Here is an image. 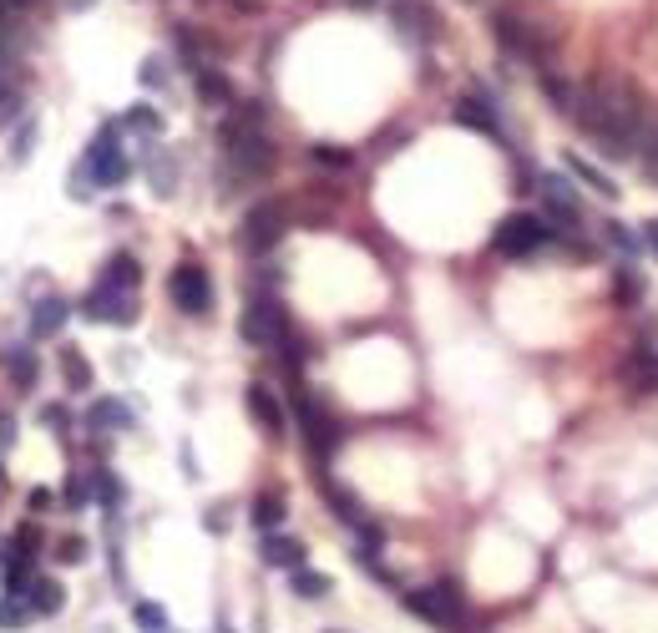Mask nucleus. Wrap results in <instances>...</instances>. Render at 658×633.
<instances>
[{"instance_id":"obj_32","label":"nucleus","mask_w":658,"mask_h":633,"mask_svg":"<svg viewBox=\"0 0 658 633\" xmlns=\"http://www.w3.org/2000/svg\"><path fill=\"white\" fill-rule=\"evenodd\" d=\"M97 497H102L107 507H117V497H122V487H117V477H112V471H97Z\"/></svg>"},{"instance_id":"obj_3","label":"nucleus","mask_w":658,"mask_h":633,"mask_svg":"<svg viewBox=\"0 0 658 633\" xmlns=\"http://www.w3.org/2000/svg\"><path fill=\"white\" fill-rule=\"evenodd\" d=\"M289 228V208L284 203H259L249 218H243V249L249 254H269Z\"/></svg>"},{"instance_id":"obj_20","label":"nucleus","mask_w":658,"mask_h":633,"mask_svg":"<svg viewBox=\"0 0 658 633\" xmlns=\"http://www.w3.org/2000/svg\"><path fill=\"white\" fill-rule=\"evenodd\" d=\"M137 279H142V264H137L132 254H112V259H107V279H102L107 289L132 294V289H137Z\"/></svg>"},{"instance_id":"obj_11","label":"nucleus","mask_w":658,"mask_h":633,"mask_svg":"<svg viewBox=\"0 0 658 633\" xmlns=\"http://www.w3.org/2000/svg\"><path fill=\"white\" fill-rule=\"evenodd\" d=\"M299 421H304V441L319 451V456H329L335 451V441H340V431H335V421L324 416V406L319 401H309V395H299Z\"/></svg>"},{"instance_id":"obj_41","label":"nucleus","mask_w":658,"mask_h":633,"mask_svg":"<svg viewBox=\"0 0 658 633\" xmlns=\"http://www.w3.org/2000/svg\"><path fill=\"white\" fill-rule=\"evenodd\" d=\"M643 239H648V244H653V254H658V218H653V223L643 228Z\"/></svg>"},{"instance_id":"obj_27","label":"nucleus","mask_w":658,"mask_h":633,"mask_svg":"<svg viewBox=\"0 0 658 633\" xmlns=\"http://www.w3.org/2000/svg\"><path fill=\"white\" fill-rule=\"evenodd\" d=\"M309 157H314L319 168H335V173H345V168L355 163V157H350L345 147H335V142H319V147H309Z\"/></svg>"},{"instance_id":"obj_15","label":"nucleus","mask_w":658,"mask_h":633,"mask_svg":"<svg viewBox=\"0 0 658 633\" xmlns=\"http://www.w3.org/2000/svg\"><path fill=\"white\" fill-rule=\"evenodd\" d=\"M567 173H572V178H578V183H588V188H593V193H598L603 203H618V183H613L608 173H598V168L588 163V157H578V152H567Z\"/></svg>"},{"instance_id":"obj_8","label":"nucleus","mask_w":658,"mask_h":633,"mask_svg":"<svg viewBox=\"0 0 658 633\" xmlns=\"http://www.w3.org/2000/svg\"><path fill=\"white\" fill-rule=\"evenodd\" d=\"M81 314H87V320H97V325H132V320H137V299L122 294V289L97 284L87 299H81Z\"/></svg>"},{"instance_id":"obj_24","label":"nucleus","mask_w":658,"mask_h":633,"mask_svg":"<svg viewBox=\"0 0 658 633\" xmlns=\"http://www.w3.org/2000/svg\"><path fill=\"white\" fill-rule=\"evenodd\" d=\"M249 522H254L259 532H279V522H284V497H259L254 512H249Z\"/></svg>"},{"instance_id":"obj_22","label":"nucleus","mask_w":658,"mask_h":633,"mask_svg":"<svg viewBox=\"0 0 658 633\" xmlns=\"http://www.w3.org/2000/svg\"><path fill=\"white\" fill-rule=\"evenodd\" d=\"M26 598H31V608H36V613H61V603H66V588H61L56 578H36Z\"/></svg>"},{"instance_id":"obj_14","label":"nucleus","mask_w":658,"mask_h":633,"mask_svg":"<svg viewBox=\"0 0 658 633\" xmlns=\"http://www.w3.org/2000/svg\"><path fill=\"white\" fill-rule=\"evenodd\" d=\"M259 558L269 563V568H304V542H294V537H284V532H264V547H259Z\"/></svg>"},{"instance_id":"obj_29","label":"nucleus","mask_w":658,"mask_h":633,"mask_svg":"<svg viewBox=\"0 0 658 633\" xmlns=\"http://www.w3.org/2000/svg\"><path fill=\"white\" fill-rule=\"evenodd\" d=\"M87 421H92V426H132V416H127V406H117V401H97Z\"/></svg>"},{"instance_id":"obj_16","label":"nucleus","mask_w":658,"mask_h":633,"mask_svg":"<svg viewBox=\"0 0 658 633\" xmlns=\"http://www.w3.org/2000/svg\"><path fill=\"white\" fill-rule=\"evenodd\" d=\"M66 314H71V304H66L61 294L41 299V304H36V314H31V335H36V340H51V335L66 325Z\"/></svg>"},{"instance_id":"obj_17","label":"nucleus","mask_w":658,"mask_h":633,"mask_svg":"<svg viewBox=\"0 0 658 633\" xmlns=\"http://www.w3.org/2000/svg\"><path fill=\"white\" fill-rule=\"evenodd\" d=\"M456 122L471 127V132H486V137L502 132V127H497V112H491L481 97H461V102H456Z\"/></svg>"},{"instance_id":"obj_12","label":"nucleus","mask_w":658,"mask_h":633,"mask_svg":"<svg viewBox=\"0 0 658 633\" xmlns=\"http://www.w3.org/2000/svg\"><path fill=\"white\" fill-rule=\"evenodd\" d=\"M249 416H254V421H259L274 441L284 436V406L274 401V390H269V385H259V380L249 385Z\"/></svg>"},{"instance_id":"obj_30","label":"nucleus","mask_w":658,"mask_h":633,"mask_svg":"<svg viewBox=\"0 0 658 633\" xmlns=\"http://www.w3.org/2000/svg\"><path fill=\"white\" fill-rule=\"evenodd\" d=\"M294 593H299V598H324V593H329V578H324V573H309V568H294Z\"/></svg>"},{"instance_id":"obj_1","label":"nucleus","mask_w":658,"mask_h":633,"mask_svg":"<svg viewBox=\"0 0 658 633\" xmlns=\"http://www.w3.org/2000/svg\"><path fill=\"white\" fill-rule=\"evenodd\" d=\"M572 117L583 122V132L608 152V157H633V142H638V127L648 122L643 112V97L628 76H598V82L583 87Z\"/></svg>"},{"instance_id":"obj_28","label":"nucleus","mask_w":658,"mask_h":633,"mask_svg":"<svg viewBox=\"0 0 658 633\" xmlns=\"http://www.w3.org/2000/svg\"><path fill=\"white\" fill-rule=\"evenodd\" d=\"M603 239H608L613 249H623L628 259H638V249H643V239H638V233H628L623 223H603Z\"/></svg>"},{"instance_id":"obj_10","label":"nucleus","mask_w":658,"mask_h":633,"mask_svg":"<svg viewBox=\"0 0 658 633\" xmlns=\"http://www.w3.org/2000/svg\"><path fill=\"white\" fill-rule=\"evenodd\" d=\"M542 198H547V218L562 223V228H578L583 223V203L572 193L567 178H542Z\"/></svg>"},{"instance_id":"obj_34","label":"nucleus","mask_w":658,"mask_h":633,"mask_svg":"<svg viewBox=\"0 0 658 633\" xmlns=\"http://www.w3.org/2000/svg\"><path fill=\"white\" fill-rule=\"evenodd\" d=\"M127 122H132V127H142V132H157V127H162V122H157V112H147V107H137Z\"/></svg>"},{"instance_id":"obj_38","label":"nucleus","mask_w":658,"mask_h":633,"mask_svg":"<svg viewBox=\"0 0 658 633\" xmlns=\"http://www.w3.org/2000/svg\"><path fill=\"white\" fill-rule=\"evenodd\" d=\"M41 421H46V426H66V411H61V406H46Z\"/></svg>"},{"instance_id":"obj_25","label":"nucleus","mask_w":658,"mask_h":633,"mask_svg":"<svg viewBox=\"0 0 658 633\" xmlns=\"http://www.w3.org/2000/svg\"><path fill=\"white\" fill-rule=\"evenodd\" d=\"M198 97H203L208 107H223V102L233 97V87L223 82V76H218V71H198Z\"/></svg>"},{"instance_id":"obj_6","label":"nucleus","mask_w":658,"mask_h":633,"mask_svg":"<svg viewBox=\"0 0 658 633\" xmlns=\"http://www.w3.org/2000/svg\"><path fill=\"white\" fill-rule=\"evenodd\" d=\"M238 335L249 340V345H284V309L274 299H254L249 309H243V320H238Z\"/></svg>"},{"instance_id":"obj_23","label":"nucleus","mask_w":658,"mask_h":633,"mask_svg":"<svg viewBox=\"0 0 658 633\" xmlns=\"http://www.w3.org/2000/svg\"><path fill=\"white\" fill-rule=\"evenodd\" d=\"M61 370H66V385H71V390H92V365L81 360V350H76V345H66V350H61Z\"/></svg>"},{"instance_id":"obj_21","label":"nucleus","mask_w":658,"mask_h":633,"mask_svg":"<svg viewBox=\"0 0 658 633\" xmlns=\"http://www.w3.org/2000/svg\"><path fill=\"white\" fill-rule=\"evenodd\" d=\"M6 370H11V380H16L21 390H31V385H36V370H41V365H36V350H31V345H16V350L6 355Z\"/></svg>"},{"instance_id":"obj_36","label":"nucleus","mask_w":658,"mask_h":633,"mask_svg":"<svg viewBox=\"0 0 658 633\" xmlns=\"http://www.w3.org/2000/svg\"><path fill=\"white\" fill-rule=\"evenodd\" d=\"M142 87H162V61H157V56L142 66Z\"/></svg>"},{"instance_id":"obj_35","label":"nucleus","mask_w":658,"mask_h":633,"mask_svg":"<svg viewBox=\"0 0 658 633\" xmlns=\"http://www.w3.org/2000/svg\"><path fill=\"white\" fill-rule=\"evenodd\" d=\"M638 294H643V279H638V274H623V279H618V299H638Z\"/></svg>"},{"instance_id":"obj_19","label":"nucleus","mask_w":658,"mask_h":633,"mask_svg":"<svg viewBox=\"0 0 658 633\" xmlns=\"http://www.w3.org/2000/svg\"><path fill=\"white\" fill-rule=\"evenodd\" d=\"M497 41H502V51H512V56H532V36H527V26L517 21V16H507V11H497Z\"/></svg>"},{"instance_id":"obj_42","label":"nucleus","mask_w":658,"mask_h":633,"mask_svg":"<svg viewBox=\"0 0 658 633\" xmlns=\"http://www.w3.org/2000/svg\"><path fill=\"white\" fill-rule=\"evenodd\" d=\"M92 6V0H66V11H87Z\"/></svg>"},{"instance_id":"obj_9","label":"nucleus","mask_w":658,"mask_h":633,"mask_svg":"<svg viewBox=\"0 0 658 633\" xmlns=\"http://www.w3.org/2000/svg\"><path fill=\"white\" fill-rule=\"evenodd\" d=\"M87 173H97V183H107V188L127 183V157H122V147H117V132H112V127L92 142V152H87Z\"/></svg>"},{"instance_id":"obj_5","label":"nucleus","mask_w":658,"mask_h":633,"mask_svg":"<svg viewBox=\"0 0 658 633\" xmlns=\"http://www.w3.org/2000/svg\"><path fill=\"white\" fill-rule=\"evenodd\" d=\"M168 294L183 314H208L213 309V284H208V269L203 264H178L173 279H168Z\"/></svg>"},{"instance_id":"obj_13","label":"nucleus","mask_w":658,"mask_h":633,"mask_svg":"<svg viewBox=\"0 0 658 633\" xmlns=\"http://www.w3.org/2000/svg\"><path fill=\"white\" fill-rule=\"evenodd\" d=\"M395 26L405 41H431L436 36V16L426 6H416V0H395Z\"/></svg>"},{"instance_id":"obj_37","label":"nucleus","mask_w":658,"mask_h":633,"mask_svg":"<svg viewBox=\"0 0 658 633\" xmlns=\"http://www.w3.org/2000/svg\"><path fill=\"white\" fill-rule=\"evenodd\" d=\"M11 436H16V421H11L6 411H0V451H6V446H11Z\"/></svg>"},{"instance_id":"obj_31","label":"nucleus","mask_w":658,"mask_h":633,"mask_svg":"<svg viewBox=\"0 0 658 633\" xmlns=\"http://www.w3.org/2000/svg\"><path fill=\"white\" fill-rule=\"evenodd\" d=\"M36 608H31V598H11V603H0V628H16V623H26Z\"/></svg>"},{"instance_id":"obj_2","label":"nucleus","mask_w":658,"mask_h":633,"mask_svg":"<svg viewBox=\"0 0 658 633\" xmlns=\"http://www.w3.org/2000/svg\"><path fill=\"white\" fill-rule=\"evenodd\" d=\"M259 102L243 112L238 122H228L223 127V147H228V163L238 168V173H249V178H259V173H269L274 168V142L259 132Z\"/></svg>"},{"instance_id":"obj_7","label":"nucleus","mask_w":658,"mask_h":633,"mask_svg":"<svg viewBox=\"0 0 658 633\" xmlns=\"http://www.w3.org/2000/svg\"><path fill=\"white\" fill-rule=\"evenodd\" d=\"M410 613H421L441 628H456L461 623V588L456 583H436V588H421V593H405Z\"/></svg>"},{"instance_id":"obj_40","label":"nucleus","mask_w":658,"mask_h":633,"mask_svg":"<svg viewBox=\"0 0 658 633\" xmlns=\"http://www.w3.org/2000/svg\"><path fill=\"white\" fill-rule=\"evenodd\" d=\"M31 507H36V512H46V507H51V492H46V487H36V492H31Z\"/></svg>"},{"instance_id":"obj_26","label":"nucleus","mask_w":658,"mask_h":633,"mask_svg":"<svg viewBox=\"0 0 658 633\" xmlns=\"http://www.w3.org/2000/svg\"><path fill=\"white\" fill-rule=\"evenodd\" d=\"M132 618H137V628H147V633H173L168 613H162L157 603H132Z\"/></svg>"},{"instance_id":"obj_33","label":"nucleus","mask_w":658,"mask_h":633,"mask_svg":"<svg viewBox=\"0 0 658 633\" xmlns=\"http://www.w3.org/2000/svg\"><path fill=\"white\" fill-rule=\"evenodd\" d=\"M56 558H61V563H81V558H87V542H81V537H61Z\"/></svg>"},{"instance_id":"obj_4","label":"nucleus","mask_w":658,"mask_h":633,"mask_svg":"<svg viewBox=\"0 0 658 633\" xmlns=\"http://www.w3.org/2000/svg\"><path fill=\"white\" fill-rule=\"evenodd\" d=\"M497 244L502 254H512V259H522V254H537L542 244H547V223L542 218H532V213H512V218H502L497 223Z\"/></svg>"},{"instance_id":"obj_18","label":"nucleus","mask_w":658,"mask_h":633,"mask_svg":"<svg viewBox=\"0 0 658 633\" xmlns=\"http://www.w3.org/2000/svg\"><path fill=\"white\" fill-rule=\"evenodd\" d=\"M623 380H628L633 390H653V385H658V355L638 345V350L623 360Z\"/></svg>"},{"instance_id":"obj_39","label":"nucleus","mask_w":658,"mask_h":633,"mask_svg":"<svg viewBox=\"0 0 658 633\" xmlns=\"http://www.w3.org/2000/svg\"><path fill=\"white\" fill-rule=\"evenodd\" d=\"M66 502H71V507H81V502H87V487L71 482V487H66Z\"/></svg>"}]
</instances>
